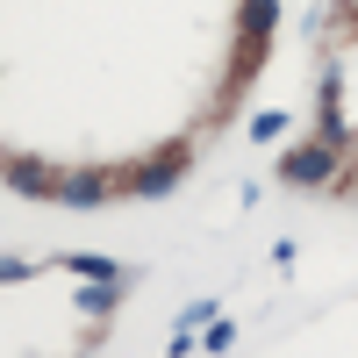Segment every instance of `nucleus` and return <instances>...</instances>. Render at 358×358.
I'll use <instances>...</instances> for the list:
<instances>
[{"label":"nucleus","instance_id":"5","mask_svg":"<svg viewBox=\"0 0 358 358\" xmlns=\"http://www.w3.org/2000/svg\"><path fill=\"white\" fill-rule=\"evenodd\" d=\"M8 187H15V194H36V201H50V194H57V179H50L43 165H29V158H15V165H8Z\"/></svg>","mask_w":358,"mask_h":358},{"label":"nucleus","instance_id":"9","mask_svg":"<svg viewBox=\"0 0 358 358\" xmlns=\"http://www.w3.org/2000/svg\"><path fill=\"white\" fill-rule=\"evenodd\" d=\"M29 273H36L29 258H0V280H29Z\"/></svg>","mask_w":358,"mask_h":358},{"label":"nucleus","instance_id":"7","mask_svg":"<svg viewBox=\"0 0 358 358\" xmlns=\"http://www.w3.org/2000/svg\"><path fill=\"white\" fill-rule=\"evenodd\" d=\"M57 265H65V273H86V280H115V287L129 280V273H122L115 258H79V251H72V258H57Z\"/></svg>","mask_w":358,"mask_h":358},{"label":"nucleus","instance_id":"4","mask_svg":"<svg viewBox=\"0 0 358 358\" xmlns=\"http://www.w3.org/2000/svg\"><path fill=\"white\" fill-rule=\"evenodd\" d=\"M273 22H280V0H244V50H251V57H244V72L258 65V43L273 36Z\"/></svg>","mask_w":358,"mask_h":358},{"label":"nucleus","instance_id":"1","mask_svg":"<svg viewBox=\"0 0 358 358\" xmlns=\"http://www.w3.org/2000/svg\"><path fill=\"white\" fill-rule=\"evenodd\" d=\"M330 172H337V151H330V143H301V151H287V165H280L287 187H322Z\"/></svg>","mask_w":358,"mask_h":358},{"label":"nucleus","instance_id":"3","mask_svg":"<svg viewBox=\"0 0 358 358\" xmlns=\"http://www.w3.org/2000/svg\"><path fill=\"white\" fill-rule=\"evenodd\" d=\"M179 172H187V151H165V158H151V165H136V179H129V194H143V201H158V194H172V187H179Z\"/></svg>","mask_w":358,"mask_h":358},{"label":"nucleus","instance_id":"8","mask_svg":"<svg viewBox=\"0 0 358 358\" xmlns=\"http://www.w3.org/2000/svg\"><path fill=\"white\" fill-rule=\"evenodd\" d=\"M280 129H287V115H280V108H265V115H251V136H258V143H273Z\"/></svg>","mask_w":358,"mask_h":358},{"label":"nucleus","instance_id":"6","mask_svg":"<svg viewBox=\"0 0 358 358\" xmlns=\"http://www.w3.org/2000/svg\"><path fill=\"white\" fill-rule=\"evenodd\" d=\"M72 301H79V315H115V301H122V287H115V280H101V287H79Z\"/></svg>","mask_w":358,"mask_h":358},{"label":"nucleus","instance_id":"2","mask_svg":"<svg viewBox=\"0 0 358 358\" xmlns=\"http://www.w3.org/2000/svg\"><path fill=\"white\" fill-rule=\"evenodd\" d=\"M115 194V172H65V179H57V208H101Z\"/></svg>","mask_w":358,"mask_h":358}]
</instances>
